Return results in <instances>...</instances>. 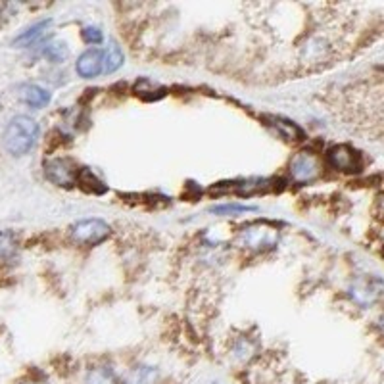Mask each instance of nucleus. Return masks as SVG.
Instances as JSON below:
<instances>
[{
  "mask_svg": "<svg viewBox=\"0 0 384 384\" xmlns=\"http://www.w3.org/2000/svg\"><path fill=\"white\" fill-rule=\"evenodd\" d=\"M85 384H117V378L110 367H95L88 371Z\"/></svg>",
  "mask_w": 384,
  "mask_h": 384,
  "instance_id": "nucleus-13",
  "label": "nucleus"
},
{
  "mask_svg": "<svg viewBox=\"0 0 384 384\" xmlns=\"http://www.w3.org/2000/svg\"><path fill=\"white\" fill-rule=\"evenodd\" d=\"M37 139H39V123L29 115H16L4 131V148L12 156H26L37 144Z\"/></svg>",
  "mask_w": 384,
  "mask_h": 384,
  "instance_id": "nucleus-1",
  "label": "nucleus"
},
{
  "mask_svg": "<svg viewBox=\"0 0 384 384\" xmlns=\"http://www.w3.org/2000/svg\"><path fill=\"white\" fill-rule=\"evenodd\" d=\"M77 183L85 184V191H93V192H104V183L98 179V177H95V175L90 173L88 169H85V171H81L79 173V181Z\"/></svg>",
  "mask_w": 384,
  "mask_h": 384,
  "instance_id": "nucleus-17",
  "label": "nucleus"
},
{
  "mask_svg": "<svg viewBox=\"0 0 384 384\" xmlns=\"http://www.w3.org/2000/svg\"><path fill=\"white\" fill-rule=\"evenodd\" d=\"M79 173H81V169L70 157H52L44 164L46 179L61 189H71L79 181Z\"/></svg>",
  "mask_w": 384,
  "mask_h": 384,
  "instance_id": "nucleus-3",
  "label": "nucleus"
},
{
  "mask_svg": "<svg viewBox=\"0 0 384 384\" xmlns=\"http://www.w3.org/2000/svg\"><path fill=\"white\" fill-rule=\"evenodd\" d=\"M288 171H290V177L298 184H309L321 175V162H319V157L315 156L314 152L302 150V152H298L296 156L290 160Z\"/></svg>",
  "mask_w": 384,
  "mask_h": 384,
  "instance_id": "nucleus-4",
  "label": "nucleus"
},
{
  "mask_svg": "<svg viewBox=\"0 0 384 384\" xmlns=\"http://www.w3.org/2000/svg\"><path fill=\"white\" fill-rule=\"evenodd\" d=\"M71 231V238L81 246H96L100 242H104L108 236L112 235V229L110 225L102 221V219H81L77 221Z\"/></svg>",
  "mask_w": 384,
  "mask_h": 384,
  "instance_id": "nucleus-2",
  "label": "nucleus"
},
{
  "mask_svg": "<svg viewBox=\"0 0 384 384\" xmlns=\"http://www.w3.org/2000/svg\"><path fill=\"white\" fill-rule=\"evenodd\" d=\"M83 39H85L88 44H100L104 37H102V31H100V29H96V27H85V29H83Z\"/></svg>",
  "mask_w": 384,
  "mask_h": 384,
  "instance_id": "nucleus-19",
  "label": "nucleus"
},
{
  "mask_svg": "<svg viewBox=\"0 0 384 384\" xmlns=\"http://www.w3.org/2000/svg\"><path fill=\"white\" fill-rule=\"evenodd\" d=\"M327 160L332 169L342 173H358L361 169V156L348 144H336L329 150Z\"/></svg>",
  "mask_w": 384,
  "mask_h": 384,
  "instance_id": "nucleus-7",
  "label": "nucleus"
},
{
  "mask_svg": "<svg viewBox=\"0 0 384 384\" xmlns=\"http://www.w3.org/2000/svg\"><path fill=\"white\" fill-rule=\"evenodd\" d=\"M384 285L375 277H359L349 287V296L359 306H373L378 298L383 296Z\"/></svg>",
  "mask_w": 384,
  "mask_h": 384,
  "instance_id": "nucleus-6",
  "label": "nucleus"
},
{
  "mask_svg": "<svg viewBox=\"0 0 384 384\" xmlns=\"http://www.w3.org/2000/svg\"><path fill=\"white\" fill-rule=\"evenodd\" d=\"M157 378V369L150 365H137L125 376V384H154Z\"/></svg>",
  "mask_w": 384,
  "mask_h": 384,
  "instance_id": "nucleus-11",
  "label": "nucleus"
},
{
  "mask_svg": "<svg viewBox=\"0 0 384 384\" xmlns=\"http://www.w3.org/2000/svg\"><path fill=\"white\" fill-rule=\"evenodd\" d=\"M68 54H70L68 46L64 43H60V41H58V43H50L44 48V56L50 61H54V64H60V61L66 60Z\"/></svg>",
  "mask_w": 384,
  "mask_h": 384,
  "instance_id": "nucleus-16",
  "label": "nucleus"
},
{
  "mask_svg": "<svg viewBox=\"0 0 384 384\" xmlns=\"http://www.w3.org/2000/svg\"><path fill=\"white\" fill-rule=\"evenodd\" d=\"M123 66V52L122 48L115 43L106 46L104 50V73H114Z\"/></svg>",
  "mask_w": 384,
  "mask_h": 384,
  "instance_id": "nucleus-12",
  "label": "nucleus"
},
{
  "mask_svg": "<svg viewBox=\"0 0 384 384\" xmlns=\"http://www.w3.org/2000/svg\"><path fill=\"white\" fill-rule=\"evenodd\" d=\"M240 238L250 250L262 252V250H269L279 242V231L267 223H252L242 231Z\"/></svg>",
  "mask_w": 384,
  "mask_h": 384,
  "instance_id": "nucleus-5",
  "label": "nucleus"
},
{
  "mask_svg": "<svg viewBox=\"0 0 384 384\" xmlns=\"http://www.w3.org/2000/svg\"><path fill=\"white\" fill-rule=\"evenodd\" d=\"M269 125L275 129V131L279 133L282 139H288V140H300L304 137V131L298 127L296 123L288 122L285 117H269Z\"/></svg>",
  "mask_w": 384,
  "mask_h": 384,
  "instance_id": "nucleus-10",
  "label": "nucleus"
},
{
  "mask_svg": "<svg viewBox=\"0 0 384 384\" xmlns=\"http://www.w3.org/2000/svg\"><path fill=\"white\" fill-rule=\"evenodd\" d=\"M383 329H384V319H383Z\"/></svg>",
  "mask_w": 384,
  "mask_h": 384,
  "instance_id": "nucleus-21",
  "label": "nucleus"
},
{
  "mask_svg": "<svg viewBox=\"0 0 384 384\" xmlns=\"http://www.w3.org/2000/svg\"><path fill=\"white\" fill-rule=\"evenodd\" d=\"M256 208H252V206H240V204H223V206H215L213 208V213H225V215H229V213H244V211H253Z\"/></svg>",
  "mask_w": 384,
  "mask_h": 384,
  "instance_id": "nucleus-18",
  "label": "nucleus"
},
{
  "mask_svg": "<svg viewBox=\"0 0 384 384\" xmlns=\"http://www.w3.org/2000/svg\"><path fill=\"white\" fill-rule=\"evenodd\" d=\"M18 248V240L16 235L10 231H0V260H6Z\"/></svg>",
  "mask_w": 384,
  "mask_h": 384,
  "instance_id": "nucleus-14",
  "label": "nucleus"
},
{
  "mask_svg": "<svg viewBox=\"0 0 384 384\" xmlns=\"http://www.w3.org/2000/svg\"><path fill=\"white\" fill-rule=\"evenodd\" d=\"M21 100L27 106L41 110V108H46L50 104V93L46 88L39 87V85H26L21 88Z\"/></svg>",
  "mask_w": 384,
  "mask_h": 384,
  "instance_id": "nucleus-9",
  "label": "nucleus"
},
{
  "mask_svg": "<svg viewBox=\"0 0 384 384\" xmlns=\"http://www.w3.org/2000/svg\"><path fill=\"white\" fill-rule=\"evenodd\" d=\"M48 19H44V21H41V23H37V26H33L31 29H27L26 33H21V35L16 39V44H31L35 43L37 39H41L44 33V29L48 27Z\"/></svg>",
  "mask_w": 384,
  "mask_h": 384,
  "instance_id": "nucleus-15",
  "label": "nucleus"
},
{
  "mask_svg": "<svg viewBox=\"0 0 384 384\" xmlns=\"http://www.w3.org/2000/svg\"><path fill=\"white\" fill-rule=\"evenodd\" d=\"M23 384H37V383H23Z\"/></svg>",
  "mask_w": 384,
  "mask_h": 384,
  "instance_id": "nucleus-20",
  "label": "nucleus"
},
{
  "mask_svg": "<svg viewBox=\"0 0 384 384\" xmlns=\"http://www.w3.org/2000/svg\"><path fill=\"white\" fill-rule=\"evenodd\" d=\"M75 70L81 77H98L100 73H104V50H100V48L85 50L75 61Z\"/></svg>",
  "mask_w": 384,
  "mask_h": 384,
  "instance_id": "nucleus-8",
  "label": "nucleus"
}]
</instances>
